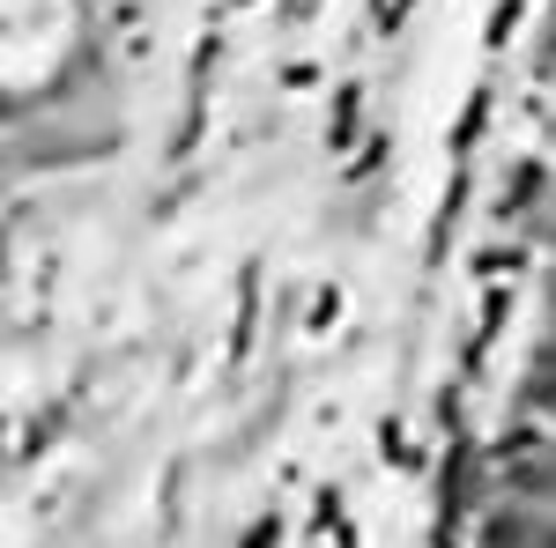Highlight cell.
I'll use <instances>...</instances> for the list:
<instances>
[{"label":"cell","instance_id":"cell-3","mask_svg":"<svg viewBox=\"0 0 556 548\" xmlns=\"http://www.w3.org/2000/svg\"><path fill=\"white\" fill-rule=\"evenodd\" d=\"M542 186H549V170H542V164H519V170H513V193L497 201V215H527V208H542Z\"/></svg>","mask_w":556,"mask_h":548},{"label":"cell","instance_id":"cell-2","mask_svg":"<svg viewBox=\"0 0 556 548\" xmlns=\"http://www.w3.org/2000/svg\"><path fill=\"white\" fill-rule=\"evenodd\" d=\"M497 489H505V497H519V505H534V511H556V445L527 453V460H505Z\"/></svg>","mask_w":556,"mask_h":548},{"label":"cell","instance_id":"cell-1","mask_svg":"<svg viewBox=\"0 0 556 548\" xmlns=\"http://www.w3.org/2000/svg\"><path fill=\"white\" fill-rule=\"evenodd\" d=\"M542 519H549V511H534V505H519V497H505V505L482 511L475 548H534V541H542Z\"/></svg>","mask_w":556,"mask_h":548},{"label":"cell","instance_id":"cell-4","mask_svg":"<svg viewBox=\"0 0 556 548\" xmlns=\"http://www.w3.org/2000/svg\"><path fill=\"white\" fill-rule=\"evenodd\" d=\"M282 541V526H275V519H267V526H253V548H275Z\"/></svg>","mask_w":556,"mask_h":548}]
</instances>
